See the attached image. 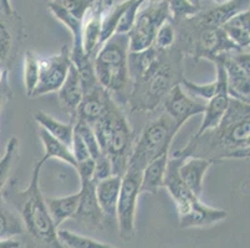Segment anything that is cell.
Returning <instances> with one entry per match:
<instances>
[{
    "label": "cell",
    "instance_id": "1",
    "mask_svg": "<svg viewBox=\"0 0 250 248\" xmlns=\"http://www.w3.org/2000/svg\"><path fill=\"white\" fill-rule=\"evenodd\" d=\"M250 152V104L230 97L222 122L217 127L194 134L187 145L173 155L217 161L247 159Z\"/></svg>",
    "mask_w": 250,
    "mask_h": 248
},
{
    "label": "cell",
    "instance_id": "2",
    "mask_svg": "<svg viewBox=\"0 0 250 248\" xmlns=\"http://www.w3.org/2000/svg\"><path fill=\"white\" fill-rule=\"evenodd\" d=\"M183 56L176 46L158 49L153 62L132 82L127 101L131 112H152L162 104L168 92L183 78Z\"/></svg>",
    "mask_w": 250,
    "mask_h": 248
},
{
    "label": "cell",
    "instance_id": "3",
    "mask_svg": "<svg viewBox=\"0 0 250 248\" xmlns=\"http://www.w3.org/2000/svg\"><path fill=\"white\" fill-rule=\"evenodd\" d=\"M44 161H36L31 172L30 183L19 191L15 181H9L3 190L4 199L17 208L25 232L47 248H63L58 237V229L47 210L46 200L40 188V172Z\"/></svg>",
    "mask_w": 250,
    "mask_h": 248
},
{
    "label": "cell",
    "instance_id": "4",
    "mask_svg": "<svg viewBox=\"0 0 250 248\" xmlns=\"http://www.w3.org/2000/svg\"><path fill=\"white\" fill-rule=\"evenodd\" d=\"M129 42L127 34H115L104 41L94 57V71L97 82L108 91L116 103L126 106L128 101L132 82L128 75Z\"/></svg>",
    "mask_w": 250,
    "mask_h": 248
},
{
    "label": "cell",
    "instance_id": "5",
    "mask_svg": "<svg viewBox=\"0 0 250 248\" xmlns=\"http://www.w3.org/2000/svg\"><path fill=\"white\" fill-rule=\"evenodd\" d=\"M102 154L112 165V174L126 172L136 136L121 108L113 99L101 118L91 124Z\"/></svg>",
    "mask_w": 250,
    "mask_h": 248
},
{
    "label": "cell",
    "instance_id": "6",
    "mask_svg": "<svg viewBox=\"0 0 250 248\" xmlns=\"http://www.w3.org/2000/svg\"><path fill=\"white\" fill-rule=\"evenodd\" d=\"M179 131L181 128L176 122L162 111L143 127L140 136L135 140L127 168L142 172L152 160L169 153L170 144Z\"/></svg>",
    "mask_w": 250,
    "mask_h": 248
},
{
    "label": "cell",
    "instance_id": "7",
    "mask_svg": "<svg viewBox=\"0 0 250 248\" xmlns=\"http://www.w3.org/2000/svg\"><path fill=\"white\" fill-rule=\"evenodd\" d=\"M170 20L167 0L148 1V6L138 11L133 27L128 35L129 52H140L153 46L160 27Z\"/></svg>",
    "mask_w": 250,
    "mask_h": 248
},
{
    "label": "cell",
    "instance_id": "8",
    "mask_svg": "<svg viewBox=\"0 0 250 248\" xmlns=\"http://www.w3.org/2000/svg\"><path fill=\"white\" fill-rule=\"evenodd\" d=\"M141 172L133 168H127L126 172L122 175L116 208V222L120 236L124 240H129L135 235L136 210L141 194Z\"/></svg>",
    "mask_w": 250,
    "mask_h": 248
},
{
    "label": "cell",
    "instance_id": "9",
    "mask_svg": "<svg viewBox=\"0 0 250 248\" xmlns=\"http://www.w3.org/2000/svg\"><path fill=\"white\" fill-rule=\"evenodd\" d=\"M210 62L224 68L230 97L249 102V49H234L218 55Z\"/></svg>",
    "mask_w": 250,
    "mask_h": 248
},
{
    "label": "cell",
    "instance_id": "10",
    "mask_svg": "<svg viewBox=\"0 0 250 248\" xmlns=\"http://www.w3.org/2000/svg\"><path fill=\"white\" fill-rule=\"evenodd\" d=\"M71 65L70 49L67 45L62 46L59 54L40 58V74L31 98L58 92L63 81L66 79Z\"/></svg>",
    "mask_w": 250,
    "mask_h": 248
},
{
    "label": "cell",
    "instance_id": "11",
    "mask_svg": "<svg viewBox=\"0 0 250 248\" xmlns=\"http://www.w3.org/2000/svg\"><path fill=\"white\" fill-rule=\"evenodd\" d=\"M162 107L163 112L169 115L179 128H182L190 118L203 114L204 112V103L184 92L181 83L174 86L168 92L163 99Z\"/></svg>",
    "mask_w": 250,
    "mask_h": 248
},
{
    "label": "cell",
    "instance_id": "12",
    "mask_svg": "<svg viewBox=\"0 0 250 248\" xmlns=\"http://www.w3.org/2000/svg\"><path fill=\"white\" fill-rule=\"evenodd\" d=\"M178 215L179 226L182 229H201L224 221L228 217V211L208 206L201 197H195L186 208L178 211Z\"/></svg>",
    "mask_w": 250,
    "mask_h": 248
},
{
    "label": "cell",
    "instance_id": "13",
    "mask_svg": "<svg viewBox=\"0 0 250 248\" xmlns=\"http://www.w3.org/2000/svg\"><path fill=\"white\" fill-rule=\"evenodd\" d=\"M113 3L96 0L90 9L83 24V49L86 56L94 58L101 47V20L102 15Z\"/></svg>",
    "mask_w": 250,
    "mask_h": 248
},
{
    "label": "cell",
    "instance_id": "14",
    "mask_svg": "<svg viewBox=\"0 0 250 248\" xmlns=\"http://www.w3.org/2000/svg\"><path fill=\"white\" fill-rule=\"evenodd\" d=\"M113 98L101 85H97L88 92L83 93V98L76 109L72 120L80 119L88 124H94L107 111Z\"/></svg>",
    "mask_w": 250,
    "mask_h": 248
},
{
    "label": "cell",
    "instance_id": "15",
    "mask_svg": "<svg viewBox=\"0 0 250 248\" xmlns=\"http://www.w3.org/2000/svg\"><path fill=\"white\" fill-rule=\"evenodd\" d=\"M80 201L74 218L90 226H100L104 216L99 206L96 197V181L95 179H80Z\"/></svg>",
    "mask_w": 250,
    "mask_h": 248
},
{
    "label": "cell",
    "instance_id": "16",
    "mask_svg": "<svg viewBox=\"0 0 250 248\" xmlns=\"http://www.w3.org/2000/svg\"><path fill=\"white\" fill-rule=\"evenodd\" d=\"M250 0H228L226 3L203 9L190 19L202 26L222 27L231 17L249 9Z\"/></svg>",
    "mask_w": 250,
    "mask_h": 248
},
{
    "label": "cell",
    "instance_id": "17",
    "mask_svg": "<svg viewBox=\"0 0 250 248\" xmlns=\"http://www.w3.org/2000/svg\"><path fill=\"white\" fill-rule=\"evenodd\" d=\"M20 18L17 14L6 15L0 10V66L9 65L18 51Z\"/></svg>",
    "mask_w": 250,
    "mask_h": 248
},
{
    "label": "cell",
    "instance_id": "18",
    "mask_svg": "<svg viewBox=\"0 0 250 248\" xmlns=\"http://www.w3.org/2000/svg\"><path fill=\"white\" fill-rule=\"evenodd\" d=\"M213 164L214 163L208 159L197 158V156H187L182 160L178 168L181 180L195 196L201 197L204 176Z\"/></svg>",
    "mask_w": 250,
    "mask_h": 248
},
{
    "label": "cell",
    "instance_id": "19",
    "mask_svg": "<svg viewBox=\"0 0 250 248\" xmlns=\"http://www.w3.org/2000/svg\"><path fill=\"white\" fill-rule=\"evenodd\" d=\"M121 175L112 174L110 176L96 181L95 191L99 206L104 218L116 221V208H117L118 195L121 189Z\"/></svg>",
    "mask_w": 250,
    "mask_h": 248
},
{
    "label": "cell",
    "instance_id": "20",
    "mask_svg": "<svg viewBox=\"0 0 250 248\" xmlns=\"http://www.w3.org/2000/svg\"><path fill=\"white\" fill-rule=\"evenodd\" d=\"M58 98L61 104V108L65 112L69 113L71 118L74 117L77 107H79V104L81 103L83 98V83H81L80 75H79L74 65L70 66L66 79L63 81L62 86L59 88Z\"/></svg>",
    "mask_w": 250,
    "mask_h": 248
},
{
    "label": "cell",
    "instance_id": "21",
    "mask_svg": "<svg viewBox=\"0 0 250 248\" xmlns=\"http://www.w3.org/2000/svg\"><path fill=\"white\" fill-rule=\"evenodd\" d=\"M214 65L215 71H217V77H215L214 81L210 82V83H206V85H199V83H194V82L183 77L181 81V86L184 92L189 95L190 97H193V98L204 99V101H209L214 95H217L218 93L228 92V82H227L226 71L219 63H214Z\"/></svg>",
    "mask_w": 250,
    "mask_h": 248
},
{
    "label": "cell",
    "instance_id": "22",
    "mask_svg": "<svg viewBox=\"0 0 250 248\" xmlns=\"http://www.w3.org/2000/svg\"><path fill=\"white\" fill-rule=\"evenodd\" d=\"M168 159H169V153L163 154L143 168L141 172V194L142 192L156 194L157 191L163 188Z\"/></svg>",
    "mask_w": 250,
    "mask_h": 248
},
{
    "label": "cell",
    "instance_id": "23",
    "mask_svg": "<svg viewBox=\"0 0 250 248\" xmlns=\"http://www.w3.org/2000/svg\"><path fill=\"white\" fill-rule=\"evenodd\" d=\"M45 200H46L47 210L51 216L52 222L59 229L62 222L69 218H74L77 206H79V201H80V191L76 194L67 195V196L47 197Z\"/></svg>",
    "mask_w": 250,
    "mask_h": 248
},
{
    "label": "cell",
    "instance_id": "24",
    "mask_svg": "<svg viewBox=\"0 0 250 248\" xmlns=\"http://www.w3.org/2000/svg\"><path fill=\"white\" fill-rule=\"evenodd\" d=\"M39 136H40V140L44 147V155L42 158L44 163H46L50 159H58V160L74 168L75 170L77 169V161L72 154L71 148L61 143L60 140L55 139L42 128L39 129Z\"/></svg>",
    "mask_w": 250,
    "mask_h": 248
},
{
    "label": "cell",
    "instance_id": "25",
    "mask_svg": "<svg viewBox=\"0 0 250 248\" xmlns=\"http://www.w3.org/2000/svg\"><path fill=\"white\" fill-rule=\"evenodd\" d=\"M250 11H242L231 17L226 24L222 25L223 31L240 49H249L250 44Z\"/></svg>",
    "mask_w": 250,
    "mask_h": 248
},
{
    "label": "cell",
    "instance_id": "26",
    "mask_svg": "<svg viewBox=\"0 0 250 248\" xmlns=\"http://www.w3.org/2000/svg\"><path fill=\"white\" fill-rule=\"evenodd\" d=\"M34 120L40 128L46 131L55 139L71 148L72 134H74V123H63L50 115L44 111H36L34 113Z\"/></svg>",
    "mask_w": 250,
    "mask_h": 248
},
{
    "label": "cell",
    "instance_id": "27",
    "mask_svg": "<svg viewBox=\"0 0 250 248\" xmlns=\"http://www.w3.org/2000/svg\"><path fill=\"white\" fill-rule=\"evenodd\" d=\"M229 98H230V95L228 92H222L207 101V104H204L203 119H202L201 127L195 134L214 128L222 122L223 117L228 109Z\"/></svg>",
    "mask_w": 250,
    "mask_h": 248
},
{
    "label": "cell",
    "instance_id": "28",
    "mask_svg": "<svg viewBox=\"0 0 250 248\" xmlns=\"http://www.w3.org/2000/svg\"><path fill=\"white\" fill-rule=\"evenodd\" d=\"M25 233V229L17 210L11 208L9 202L0 192V240L13 238Z\"/></svg>",
    "mask_w": 250,
    "mask_h": 248
},
{
    "label": "cell",
    "instance_id": "29",
    "mask_svg": "<svg viewBox=\"0 0 250 248\" xmlns=\"http://www.w3.org/2000/svg\"><path fill=\"white\" fill-rule=\"evenodd\" d=\"M20 140L18 136H11L8 140L3 156L0 158V192H3L5 186L10 181L13 169L19 161Z\"/></svg>",
    "mask_w": 250,
    "mask_h": 248
},
{
    "label": "cell",
    "instance_id": "30",
    "mask_svg": "<svg viewBox=\"0 0 250 248\" xmlns=\"http://www.w3.org/2000/svg\"><path fill=\"white\" fill-rule=\"evenodd\" d=\"M131 1L132 0H124L121 3L112 4L104 11L101 20V45L115 35L120 19L124 15L125 10L128 8Z\"/></svg>",
    "mask_w": 250,
    "mask_h": 248
},
{
    "label": "cell",
    "instance_id": "31",
    "mask_svg": "<svg viewBox=\"0 0 250 248\" xmlns=\"http://www.w3.org/2000/svg\"><path fill=\"white\" fill-rule=\"evenodd\" d=\"M58 237L63 248H118L67 229H58Z\"/></svg>",
    "mask_w": 250,
    "mask_h": 248
},
{
    "label": "cell",
    "instance_id": "32",
    "mask_svg": "<svg viewBox=\"0 0 250 248\" xmlns=\"http://www.w3.org/2000/svg\"><path fill=\"white\" fill-rule=\"evenodd\" d=\"M40 56L33 50H26L24 54V86L25 93L31 98L40 74Z\"/></svg>",
    "mask_w": 250,
    "mask_h": 248
},
{
    "label": "cell",
    "instance_id": "33",
    "mask_svg": "<svg viewBox=\"0 0 250 248\" xmlns=\"http://www.w3.org/2000/svg\"><path fill=\"white\" fill-rule=\"evenodd\" d=\"M63 10L71 14L76 19L83 20L86 18L90 9L94 6L96 0H54Z\"/></svg>",
    "mask_w": 250,
    "mask_h": 248
},
{
    "label": "cell",
    "instance_id": "34",
    "mask_svg": "<svg viewBox=\"0 0 250 248\" xmlns=\"http://www.w3.org/2000/svg\"><path fill=\"white\" fill-rule=\"evenodd\" d=\"M169 8L170 19L182 21L192 18L199 13V10L190 3L189 0H167Z\"/></svg>",
    "mask_w": 250,
    "mask_h": 248
},
{
    "label": "cell",
    "instance_id": "35",
    "mask_svg": "<svg viewBox=\"0 0 250 248\" xmlns=\"http://www.w3.org/2000/svg\"><path fill=\"white\" fill-rule=\"evenodd\" d=\"M143 3H145V0H132V1H131L128 8L125 10L124 15H122L121 19H120L117 29H116V34H128L129 31H131V29H132L133 25H135L138 11H140Z\"/></svg>",
    "mask_w": 250,
    "mask_h": 248
},
{
    "label": "cell",
    "instance_id": "36",
    "mask_svg": "<svg viewBox=\"0 0 250 248\" xmlns=\"http://www.w3.org/2000/svg\"><path fill=\"white\" fill-rule=\"evenodd\" d=\"M174 44H176V29L174 25L168 20L160 27L154 38L153 46L160 50H168L173 47Z\"/></svg>",
    "mask_w": 250,
    "mask_h": 248
},
{
    "label": "cell",
    "instance_id": "37",
    "mask_svg": "<svg viewBox=\"0 0 250 248\" xmlns=\"http://www.w3.org/2000/svg\"><path fill=\"white\" fill-rule=\"evenodd\" d=\"M71 150L72 154H74L75 159H76L77 163H81V161L86 160V159L90 158V154H88V150L86 148L85 143H83V138L80 136V134L77 133L76 131H74L72 134V142H71Z\"/></svg>",
    "mask_w": 250,
    "mask_h": 248
},
{
    "label": "cell",
    "instance_id": "38",
    "mask_svg": "<svg viewBox=\"0 0 250 248\" xmlns=\"http://www.w3.org/2000/svg\"><path fill=\"white\" fill-rule=\"evenodd\" d=\"M110 175H112V165H111L110 159L104 155L95 161L94 179L95 181H99L101 179L110 176Z\"/></svg>",
    "mask_w": 250,
    "mask_h": 248
},
{
    "label": "cell",
    "instance_id": "39",
    "mask_svg": "<svg viewBox=\"0 0 250 248\" xmlns=\"http://www.w3.org/2000/svg\"><path fill=\"white\" fill-rule=\"evenodd\" d=\"M13 97V92H11L10 87H9V82H4L3 85H0V112H1V108H3L4 103H5L8 99H10Z\"/></svg>",
    "mask_w": 250,
    "mask_h": 248
},
{
    "label": "cell",
    "instance_id": "40",
    "mask_svg": "<svg viewBox=\"0 0 250 248\" xmlns=\"http://www.w3.org/2000/svg\"><path fill=\"white\" fill-rule=\"evenodd\" d=\"M21 242L17 237L1 238L0 240V248H20Z\"/></svg>",
    "mask_w": 250,
    "mask_h": 248
},
{
    "label": "cell",
    "instance_id": "41",
    "mask_svg": "<svg viewBox=\"0 0 250 248\" xmlns=\"http://www.w3.org/2000/svg\"><path fill=\"white\" fill-rule=\"evenodd\" d=\"M0 10L3 11L6 15H14L15 11L11 6L10 0H0Z\"/></svg>",
    "mask_w": 250,
    "mask_h": 248
},
{
    "label": "cell",
    "instance_id": "42",
    "mask_svg": "<svg viewBox=\"0 0 250 248\" xmlns=\"http://www.w3.org/2000/svg\"><path fill=\"white\" fill-rule=\"evenodd\" d=\"M9 68L5 66H0V85H3L4 82L8 81Z\"/></svg>",
    "mask_w": 250,
    "mask_h": 248
},
{
    "label": "cell",
    "instance_id": "43",
    "mask_svg": "<svg viewBox=\"0 0 250 248\" xmlns=\"http://www.w3.org/2000/svg\"><path fill=\"white\" fill-rule=\"evenodd\" d=\"M215 4H222V3H226V1H228V0H213Z\"/></svg>",
    "mask_w": 250,
    "mask_h": 248
},
{
    "label": "cell",
    "instance_id": "44",
    "mask_svg": "<svg viewBox=\"0 0 250 248\" xmlns=\"http://www.w3.org/2000/svg\"><path fill=\"white\" fill-rule=\"evenodd\" d=\"M101 1H104V3H113L112 0H101Z\"/></svg>",
    "mask_w": 250,
    "mask_h": 248
},
{
    "label": "cell",
    "instance_id": "45",
    "mask_svg": "<svg viewBox=\"0 0 250 248\" xmlns=\"http://www.w3.org/2000/svg\"><path fill=\"white\" fill-rule=\"evenodd\" d=\"M145 1H162V0H145Z\"/></svg>",
    "mask_w": 250,
    "mask_h": 248
}]
</instances>
